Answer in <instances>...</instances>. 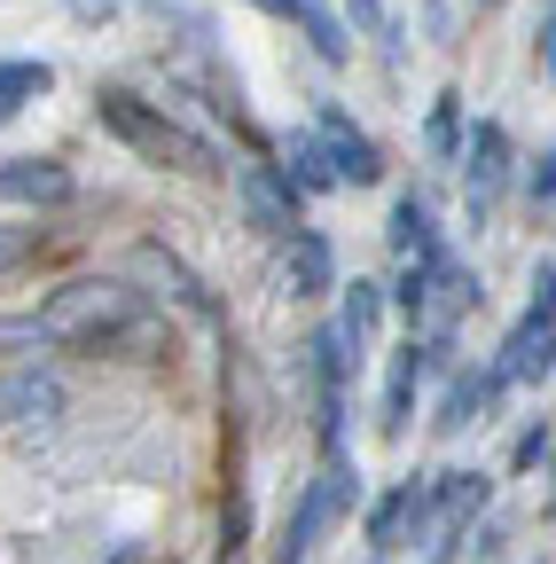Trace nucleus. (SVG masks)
Instances as JSON below:
<instances>
[{"label": "nucleus", "mask_w": 556, "mask_h": 564, "mask_svg": "<svg viewBox=\"0 0 556 564\" xmlns=\"http://www.w3.org/2000/svg\"><path fill=\"white\" fill-rule=\"evenodd\" d=\"M142 314V299L126 291V282H110V274H87V282H63V291L40 306V314H24V322H0V345H102L118 322H133Z\"/></svg>", "instance_id": "nucleus-1"}, {"label": "nucleus", "mask_w": 556, "mask_h": 564, "mask_svg": "<svg viewBox=\"0 0 556 564\" xmlns=\"http://www.w3.org/2000/svg\"><path fill=\"white\" fill-rule=\"evenodd\" d=\"M95 118L126 141L133 158H150V165H173V173H196V181L228 173L220 150H212L204 133H188L173 110H157V102H142V95H126V87H102V95H95Z\"/></svg>", "instance_id": "nucleus-2"}, {"label": "nucleus", "mask_w": 556, "mask_h": 564, "mask_svg": "<svg viewBox=\"0 0 556 564\" xmlns=\"http://www.w3.org/2000/svg\"><path fill=\"white\" fill-rule=\"evenodd\" d=\"M353 502H361V470L345 463V455H329V470L298 494V518H291L283 549H274V564H306V556H314V541H321L345 510H353Z\"/></svg>", "instance_id": "nucleus-3"}, {"label": "nucleus", "mask_w": 556, "mask_h": 564, "mask_svg": "<svg viewBox=\"0 0 556 564\" xmlns=\"http://www.w3.org/2000/svg\"><path fill=\"white\" fill-rule=\"evenodd\" d=\"M455 158H462V204L486 220V212L502 204V188H510V133L494 118H478V126H462V150Z\"/></svg>", "instance_id": "nucleus-4"}, {"label": "nucleus", "mask_w": 556, "mask_h": 564, "mask_svg": "<svg viewBox=\"0 0 556 564\" xmlns=\"http://www.w3.org/2000/svg\"><path fill=\"white\" fill-rule=\"evenodd\" d=\"M548 361H556V299L533 291V306L517 314V329H510V345H502L494 377H502V384H541Z\"/></svg>", "instance_id": "nucleus-5"}, {"label": "nucleus", "mask_w": 556, "mask_h": 564, "mask_svg": "<svg viewBox=\"0 0 556 564\" xmlns=\"http://www.w3.org/2000/svg\"><path fill=\"white\" fill-rule=\"evenodd\" d=\"M314 133H321V150H329V165H337V188L345 181H353V188H377L384 181V158H377V141L353 126V118H345V110H314Z\"/></svg>", "instance_id": "nucleus-6"}, {"label": "nucleus", "mask_w": 556, "mask_h": 564, "mask_svg": "<svg viewBox=\"0 0 556 564\" xmlns=\"http://www.w3.org/2000/svg\"><path fill=\"white\" fill-rule=\"evenodd\" d=\"M79 181L63 158H9L0 165V204H72Z\"/></svg>", "instance_id": "nucleus-7"}, {"label": "nucleus", "mask_w": 556, "mask_h": 564, "mask_svg": "<svg viewBox=\"0 0 556 564\" xmlns=\"http://www.w3.org/2000/svg\"><path fill=\"white\" fill-rule=\"evenodd\" d=\"M478 510H486V478H478V470H439V478H424V525H432V533H462Z\"/></svg>", "instance_id": "nucleus-8"}, {"label": "nucleus", "mask_w": 556, "mask_h": 564, "mask_svg": "<svg viewBox=\"0 0 556 564\" xmlns=\"http://www.w3.org/2000/svg\"><path fill=\"white\" fill-rule=\"evenodd\" d=\"M415 533H432V525H424V478H400L384 502L369 510V549L392 556V549H407Z\"/></svg>", "instance_id": "nucleus-9"}, {"label": "nucleus", "mask_w": 556, "mask_h": 564, "mask_svg": "<svg viewBox=\"0 0 556 564\" xmlns=\"http://www.w3.org/2000/svg\"><path fill=\"white\" fill-rule=\"evenodd\" d=\"M236 188H243L251 220H259L266 236H291V228H298V188L274 173V165H236Z\"/></svg>", "instance_id": "nucleus-10"}, {"label": "nucleus", "mask_w": 556, "mask_h": 564, "mask_svg": "<svg viewBox=\"0 0 556 564\" xmlns=\"http://www.w3.org/2000/svg\"><path fill=\"white\" fill-rule=\"evenodd\" d=\"M283 282H291V299H321V291H337V251H329V236L291 228V236H283Z\"/></svg>", "instance_id": "nucleus-11"}, {"label": "nucleus", "mask_w": 556, "mask_h": 564, "mask_svg": "<svg viewBox=\"0 0 556 564\" xmlns=\"http://www.w3.org/2000/svg\"><path fill=\"white\" fill-rule=\"evenodd\" d=\"M47 415H63V384L47 369H9V377H0V432L47 423Z\"/></svg>", "instance_id": "nucleus-12"}, {"label": "nucleus", "mask_w": 556, "mask_h": 564, "mask_svg": "<svg viewBox=\"0 0 556 564\" xmlns=\"http://www.w3.org/2000/svg\"><path fill=\"white\" fill-rule=\"evenodd\" d=\"M432 377V345H400L392 352V377H384V440H407V415H415V392Z\"/></svg>", "instance_id": "nucleus-13"}, {"label": "nucleus", "mask_w": 556, "mask_h": 564, "mask_svg": "<svg viewBox=\"0 0 556 564\" xmlns=\"http://www.w3.org/2000/svg\"><path fill=\"white\" fill-rule=\"evenodd\" d=\"M502 392H510V384H502L494 369H462V377L447 384V400H439V415H432V423L455 440V432H470V423L494 415V400H502Z\"/></svg>", "instance_id": "nucleus-14"}, {"label": "nucleus", "mask_w": 556, "mask_h": 564, "mask_svg": "<svg viewBox=\"0 0 556 564\" xmlns=\"http://www.w3.org/2000/svg\"><path fill=\"white\" fill-rule=\"evenodd\" d=\"M283 181H291L298 196H329V188H337V165H329V150H321L314 126L291 133V165H283Z\"/></svg>", "instance_id": "nucleus-15"}, {"label": "nucleus", "mask_w": 556, "mask_h": 564, "mask_svg": "<svg viewBox=\"0 0 556 564\" xmlns=\"http://www.w3.org/2000/svg\"><path fill=\"white\" fill-rule=\"evenodd\" d=\"M47 87H55V63H32V55H24V63H0V126L24 118Z\"/></svg>", "instance_id": "nucleus-16"}, {"label": "nucleus", "mask_w": 556, "mask_h": 564, "mask_svg": "<svg viewBox=\"0 0 556 564\" xmlns=\"http://www.w3.org/2000/svg\"><path fill=\"white\" fill-rule=\"evenodd\" d=\"M377 322H384V291H377V282H353V291H345V306H337V337L353 345V361L369 352Z\"/></svg>", "instance_id": "nucleus-17"}, {"label": "nucleus", "mask_w": 556, "mask_h": 564, "mask_svg": "<svg viewBox=\"0 0 556 564\" xmlns=\"http://www.w3.org/2000/svg\"><path fill=\"white\" fill-rule=\"evenodd\" d=\"M384 243H392L400 259H432V251H439V236H432V212L415 204V196H400V204H392V228H384Z\"/></svg>", "instance_id": "nucleus-18"}, {"label": "nucleus", "mask_w": 556, "mask_h": 564, "mask_svg": "<svg viewBox=\"0 0 556 564\" xmlns=\"http://www.w3.org/2000/svg\"><path fill=\"white\" fill-rule=\"evenodd\" d=\"M291 24H306V40H314V55H321V63H345V55H353V40H345V17H337V9H321V0H298Z\"/></svg>", "instance_id": "nucleus-19"}, {"label": "nucleus", "mask_w": 556, "mask_h": 564, "mask_svg": "<svg viewBox=\"0 0 556 564\" xmlns=\"http://www.w3.org/2000/svg\"><path fill=\"white\" fill-rule=\"evenodd\" d=\"M424 150H432L439 165L462 150V95H439V102H432V118H424Z\"/></svg>", "instance_id": "nucleus-20"}, {"label": "nucleus", "mask_w": 556, "mask_h": 564, "mask_svg": "<svg viewBox=\"0 0 556 564\" xmlns=\"http://www.w3.org/2000/svg\"><path fill=\"white\" fill-rule=\"evenodd\" d=\"M525 204H533V212L556 204V150H541V158L525 165Z\"/></svg>", "instance_id": "nucleus-21"}, {"label": "nucleus", "mask_w": 556, "mask_h": 564, "mask_svg": "<svg viewBox=\"0 0 556 564\" xmlns=\"http://www.w3.org/2000/svg\"><path fill=\"white\" fill-rule=\"evenodd\" d=\"M548 463V423H533V432L517 440V470H541Z\"/></svg>", "instance_id": "nucleus-22"}, {"label": "nucleus", "mask_w": 556, "mask_h": 564, "mask_svg": "<svg viewBox=\"0 0 556 564\" xmlns=\"http://www.w3.org/2000/svg\"><path fill=\"white\" fill-rule=\"evenodd\" d=\"M345 17H353L361 32H392V17H384V0H345Z\"/></svg>", "instance_id": "nucleus-23"}, {"label": "nucleus", "mask_w": 556, "mask_h": 564, "mask_svg": "<svg viewBox=\"0 0 556 564\" xmlns=\"http://www.w3.org/2000/svg\"><path fill=\"white\" fill-rule=\"evenodd\" d=\"M533 63H541V70L556 63V17H548V9H541V32H533Z\"/></svg>", "instance_id": "nucleus-24"}, {"label": "nucleus", "mask_w": 556, "mask_h": 564, "mask_svg": "<svg viewBox=\"0 0 556 564\" xmlns=\"http://www.w3.org/2000/svg\"><path fill=\"white\" fill-rule=\"evenodd\" d=\"M243 9H259V17H291L298 0H243Z\"/></svg>", "instance_id": "nucleus-25"}, {"label": "nucleus", "mask_w": 556, "mask_h": 564, "mask_svg": "<svg viewBox=\"0 0 556 564\" xmlns=\"http://www.w3.org/2000/svg\"><path fill=\"white\" fill-rule=\"evenodd\" d=\"M72 17H87V24H95V17H110V0H72Z\"/></svg>", "instance_id": "nucleus-26"}, {"label": "nucleus", "mask_w": 556, "mask_h": 564, "mask_svg": "<svg viewBox=\"0 0 556 564\" xmlns=\"http://www.w3.org/2000/svg\"><path fill=\"white\" fill-rule=\"evenodd\" d=\"M478 9H502V0H478Z\"/></svg>", "instance_id": "nucleus-27"}]
</instances>
